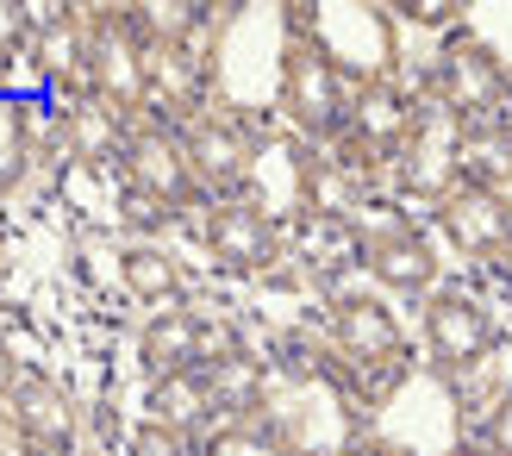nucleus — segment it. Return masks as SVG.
Masks as SVG:
<instances>
[{
  "label": "nucleus",
  "mask_w": 512,
  "mask_h": 456,
  "mask_svg": "<svg viewBox=\"0 0 512 456\" xmlns=\"http://www.w3.org/2000/svg\"><path fill=\"white\" fill-rule=\"evenodd\" d=\"M119 275H125V288H132V300H144L150 313L188 307V275H182V263H175L169 250L132 244V250H125V257H119Z\"/></svg>",
  "instance_id": "nucleus-23"
},
{
  "label": "nucleus",
  "mask_w": 512,
  "mask_h": 456,
  "mask_svg": "<svg viewBox=\"0 0 512 456\" xmlns=\"http://www.w3.org/2000/svg\"><path fill=\"white\" fill-rule=\"evenodd\" d=\"M506 269H512V250H506Z\"/></svg>",
  "instance_id": "nucleus-37"
},
{
  "label": "nucleus",
  "mask_w": 512,
  "mask_h": 456,
  "mask_svg": "<svg viewBox=\"0 0 512 456\" xmlns=\"http://www.w3.org/2000/svg\"><path fill=\"white\" fill-rule=\"evenodd\" d=\"M19 382H25V375H19V357H13V344H0V407H7V400L19 394Z\"/></svg>",
  "instance_id": "nucleus-35"
},
{
  "label": "nucleus",
  "mask_w": 512,
  "mask_h": 456,
  "mask_svg": "<svg viewBox=\"0 0 512 456\" xmlns=\"http://www.w3.org/2000/svg\"><path fill=\"white\" fill-rule=\"evenodd\" d=\"M419 319H425V357L444 375H463L494 350V319L469 294H431Z\"/></svg>",
  "instance_id": "nucleus-14"
},
{
  "label": "nucleus",
  "mask_w": 512,
  "mask_h": 456,
  "mask_svg": "<svg viewBox=\"0 0 512 456\" xmlns=\"http://www.w3.org/2000/svg\"><path fill=\"white\" fill-rule=\"evenodd\" d=\"M481 450H494V456H512V388L488 407V419H481Z\"/></svg>",
  "instance_id": "nucleus-33"
},
{
  "label": "nucleus",
  "mask_w": 512,
  "mask_h": 456,
  "mask_svg": "<svg viewBox=\"0 0 512 456\" xmlns=\"http://www.w3.org/2000/svg\"><path fill=\"white\" fill-rule=\"evenodd\" d=\"M0 257H7V244H0Z\"/></svg>",
  "instance_id": "nucleus-38"
},
{
  "label": "nucleus",
  "mask_w": 512,
  "mask_h": 456,
  "mask_svg": "<svg viewBox=\"0 0 512 456\" xmlns=\"http://www.w3.org/2000/svg\"><path fill=\"white\" fill-rule=\"evenodd\" d=\"M38 38L25 50V69L44 88V100H82L88 94V13L82 7H32Z\"/></svg>",
  "instance_id": "nucleus-10"
},
{
  "label": "nucleus",
  "mask_w": 512,
  "mask_h": 456,
  "mask_svg": "<svg viewBox=\"0 0 512 456\" xmlns=\"http://www.w3.org/2000/svg\"><path fill=\"white\" fill-rule=\"evenodd\" d=\"M263 425L288 444L294 456H356L369 438V419L356 413V400L344 394L338 375H325L313 363L300 369H269V400Z\"/></svg>",
  "instance_id": "nucleus-3"
},
{
  "label": "nucleus",
  "mask_w": 512,
  "mask_h": 456,
  "mask_svg": "<svg viewBox=\"0 0 512 456\" xmlns=\"http://www.w3.org/2000/svg\"><path fill=\"white\" fill-rule=\"evenodd\" d=\"M300 200H306V219L356 225V213H363V182H356L331 150H306V163H300Z\"/></svg>",
  "instance_id": "nucleus-21"
},
{
  "label": "nucleus",
  "mask_w": 512,
  "mask_h": 456,
  "mask_svg": "<svg viewBox=\"0 0 512 456\" xmlns=\"http://www.w3.org/2000/svg\"><path fill=\"white\" fill-rule=\"evenodd\" d=\"M400 19H413L419 25V32H438V25H463V0H400V7H394Z\"/></svg>",
  "instance_id": "nucleus-32"
},
{
  "label": "nucleus",
  "mask_w": 512,
  "mask_h": 456,
  "mask_svg": "<svg viewBox=\"0 0 512 456\" xmlns=\"http://www.w3.org/2000/svg\"><path fill=\"white\" fill-rule=\"evenodd\" d=\"M32 169V119H25V94H0V194L19 188Z\"/></svg>",
  "instance_id": "nucleus-26"
},
{
  "label": "nucleus",
  "mask_w": 512,
  "mask_h": 456,
  "mask_svg": "<svg viewBox=\"0 0 512 456\" xmlns=\"http://www.w3.org/2000/svg\"><path fill=\"white\" fill-rule=\"evenodd\" d=\"M438 225H444V238L463 250V257H475V263L506 257V250H512V194L463 182L438 207Z\"/></svg>",
  "instance_id": "nucleus-16"
},
{
  "label": "nucleus",
  "mask_w": 512,
  "mask_h": 456,
  "mask_svg": "<svg viewBox=\"0 0 512 456\" xmlns=\"http://www.w3.org/2000/svg\"><path fill=\"white\" fill-rule=\"evenodd\" d=\"M0 456H38L32 444H25V432L13 425V413H7V407H0Z\"/></svg>",
  "instance_id": "nucleus-34"
},
{
  "label": "nucleus",
  "mask_w": 512,
  "mask_h": 456,
  "mask_svg": "<svg viewBox=\"0 0 512 456\" xmlns=\"http://www.w3.org/2000/svg\"><path fill=\"white\" fill-rule=\"evenodd\" d=\"M7 413H13V425L25 432V444L38 456H75V444H82V407H75V394L44 369H32L19 382Z\"/></svg>",
  "instance_id": "nucleus-15"
},
{
  "label": "nucleus",
  "mask_w": 512,
  "mask_h": 456,
  "mask_svg": "<svg viewBox=\"0 0 512 456\" xmlns=\"http://www.w3.org/2000/svg\"><path fill=\"white\" fill-rule=\"evenodd\" d=\"M463 456H494V450H463Z\"/></svg>",
  "instance_id": "nucleus-36"
},
{
  "label": "nucleus",
  "mask_w": 512,
  "mask_h": 456,
  "mask_svg": "<svg viewBox=\"0 0 512 456\" xmlns=\"http://www.w3.org/2000/svg\"><path fill=\"white\" fill-rule=\"evenodd\" d=\"M144 419L169 425L182 438H213V394H207V375L200 369H182V375H150L144 382Z\"/></svg>",
  "instance_id": "nucleus-20"
},
{
  "label": "nucleus",
  "mask_w": 512,
  "mask_h": 456,
  "mask_svg": "<svg viewBox=\"0 0 512 456\" xmlns=\"http://www.w3.org/2000/svg\"><path fill=\"white\" fill-rule=\"evenodd\" d=\"M200 313V307H194ZM250 357L244 350V332H238V319L232 313H200V369H219V363H238Z\"/></svg>",
  "instance_id": "nucleus-28"
},
{
  "label": "nucleus",
  "mask_w": 512,
  "mask_h": 456,
  "mask_svg": "<svg viewBox=\"0 0 512 456\" xmlns=\"http://www.w3.org/2000/svg\"><path fill=\"white\" fill-rule=\"evenodd\" d=\"M300 163H306V144H294V138H269V144H256V169H250L244 200H250L256 213H269L275 225L306 219V200H300Z\"/></svg>",
  "instance_id": "nucleus-18"
},
{
  "label": "nucleus",
  "mask_w": 512,
  "mask_h": 456,
  "mask_svg": "<svg viewBox=\"0 0 512 456\" xmlns=\"http://www.w3.org/2000/svg\"><path fill=\"white\" fill-rule=\"evenodd\" d=\"M200 456H294L263 419H244V425H219L213 438H200Z\"/></svg>",
  "instance_id": "nucleus-27"
},
{
  "label": "nucleus",
  "mask_w": 512,
  "mask_h": 456,
  "mask_svg": "<svg viewBox=\"0 0 512 456\" xmlns=\"http://www.w3.org/2000/svg\"><path fill=\"white\" fill-rule=\"evenodd\" d=\"M350 107H356V88L306 38H294L288 69H281V107H275L281 119H288L294 144H306V150H338L344 132H350Z\"/></svg>",
  "instance_id": "nucleus-6"
},
{
  "label": "nucleus",
  "mask_w": 512,
  "mask_h": 456,
  "mask_svg": "<svg viewBox=\"0 0 512 456\" xmlns=\"http://www.w3.org/2000/svg\"><path fill=\"white\" fill-rule=\"evenodd\" d=\"M506 125H512V119H506Z\"/></svg>",
  "instance_id": "nucleus-41"
},
{
  "label": "nucleus",
  "mask_w": 512,
  "mask_h": 456,
  "mask_svg": "<svg viewBox=\"0 0 512 456\" xmlns=\"http://www.w3.org/2000/svg\"><path fill=\"white\" fill-rule=\"evenodd\" d=\"M294 50V25L288 7H225L219 38H213V107L232 119H269L281 107V69Z\"/></svg>",
  "instance_id": "nucleus-2"
},
{
  "label": "nucleus",
  "mask_w": 512,
  "mask_h": 456,
  "mask_svg": "<svg viewBox=\"0 0 512 456\" xmlns=\"http://www.w3.org/2000/svg\"><path fill=\"white\" fill-rule=\"evenodd\" d=\"M506 94H512V75L463 32H456L438 50V63H431V100H438L444 113H456V119H494L506 107Z\"/></svg>",
  "instance_id": "nucleus-11"
},
{
  "label": "nucleus",
  "mask_w": 512,
  "mask_h": 456,
  "mask_svg": "<svg viewBox=\"0 0 512 456\" xmlns=\"http://www.w3.org/2000/svg\"><path fill=\"white\" fill-rule=\"evenodd\" d=\"M38 38V19L25 0H0V63H25V50Z\"/></svg>",
  "instance_id": "nucleus-29"
},
{
  "label": "nucleus",
  "mask_w": 512,
  "mask_h": 456,
  "mask_svg": "<svg viewBox=\"0 0 512 456\" xmlns=\"http://www.w3.org/2000/svg\"><path fill=\"white\" fill-rule=\"evenodd\" d=\"M125 132H132V125H125L119 113H107L94 94L63 100V107H57V157H69V163L100 169V163L125 157Z\"/></svg>",
  "instance_id": "nucleus-19"
},
{
  "label": "nucleus",
  "mask_w": 512,
  "mask_h": 456,
  "mask_svg": "<svg viewBox=\"0 0 512 456\" xmlns=\"http://www.w3.org/2000/svg\"><path fill=\"white\" fill-rule=\"evenodd\" d=\"M256 138L244 119H232L225 107H207L194 113L182 125V150H188V169L200 194H207V207H219V200H244L250 188V169H256Z\"/></svg>",
  "instance_id": "nucleus-7"
},
{
  "label": "nucleus",
  "mask_w": 512,
  "mask_h": 456,
  "mask_svg": "<svg viewBox=\"0 0 512 456\" xmlns=\"http://www.w3.org/2000/svg\"><path fill=\"white\" fill-rule=\"evenodd\" d=\"M125 456H194L182 432H169L157 419H138L132 432H125Z\"/></svg>",
  "instance_id": "nucleus-30"
},
{
  "label": "nucleus",
  "mask_w": 512,
  "mask_h": 456,
  "mask_svg": "<svg viewBox=\"0 0 512 456\" xmlns=\"http://www.w3.org/2000/svg\"><path fill=\"white\" fill-rule=\"evenodd\" d=\"M394 169H400L406 194L438 200L444 207V200L463 188V119L444 113L438 100H425L419 119H413V138H406L400 157H394Z\"/></svg>",
  "instance_id": "nucleus-8"
},
{
  "label": "nucleus",
  "mask_w": 512,
  "mask_h": 456,
  "mask_svg": "<svg viewBox=\"0 0 512 456\" xmlns=\"http://www.w3.org/2000/svg\"><path fill=\"white\" fill-rule=\"evenodd\" d=\"M356 269L369 275V282L381 294H425L431 300V282H438V250H431V238L419 232V225H375V232L356 238Z\"/></svg>",
  "instance_id": "nucleus-12"
},
{
  "label": "nucleus",
  "mask_w": 512,
  "mask_h": 456,
  "mask_svg": "<svg viewBox=\"0 0 512 456\" xmlns=\"http://www.w3.org/2000/svg\"><path fill=\"white\" fill-rule=\"evenodd\" d=\"M119 169H125V188L163 200L169 213H182V207H194V200H207V194H200V182H194V169H188L182 132H169V125H157V119H138L132 132H125Z\"/></svg>",
  "instance_id": "nucleus-9"
},
{
  "label": "nucleus",
  "mask_w": 512,
  "mask_h": 456,
  "mask_svg": "<svg viewBox=\"0 0 512 456\" xmlns=\"http://www.w3.org/2000/svg\"><path fill=\"white\" fill-rule=\"evenodd\" d=\"M356 456H363V450H356Z\"/></svg>",
  "instance_id": "nucleus-39"
},
{
  "label": "nucleus",
  "mask_w": 512,
  "mask_h": 456,
  "mask_svg": "<svg viewBox=\"0 0 512 456\" xmlns=\"http://www.w3.org/2000/svg\"><path fill=\"white\" fill-rule=\"evenodd\" d=\"M138 363H144L150 375L200 369V313H194V307L150 313V319H144V332H138Z\"/></svg>",
  "instance_id": "nucleus-22"
},
{
  "label": "nucleus",
  "mask_w": 512,
  "mask_h": 456,
  "mask_svg": "<svg viewBox=\"0 0 512 456\" xmlns=\"http://www.w3.org/2000/svg\"><path fill=\"white\" fill-rule=\"evenodd\" d=\"M369 456H463L469 413L463 388L444 369H400L369 394Z\"/></svg>",
  "instance_id": "nucleus-1"
},
{
  "label": "nucleus",
  "mask_w": 512,
  "mask_h": 456,
  "mask_svg": "<svg viewBox=\"0 0 512 456\" xmlns=\"http://www.w3.org/2000/svg\"><path fill=\"white\" fill-rule=\"evenodd\" d=\"M363 456H369V450H363Z\"/></svg>",
  "instance_id": "nucleus-40"
},
{
  "label": "nucleus",
  "mask_w": 512,
  "mask_h": 456,
  "mask_svg": "<svg viewBox=\"0 0 512 456\" xmlns=\"http://www.w3.org/2000/svg\"><path fill=\"white\" fill-rule=\"evenodd\" d=\"M88 94L125 125L150 113V32L138 7H88Z\"/></svg>",
  "instance_id": "nucleus-5"
},
{
  "label": "nucleus",
  "mask_w": 512,
  "mask_h": 456,
  "mask_svg": "<svg viewBox=\"0 0 512 456\" xmlns=\"http://www.w3.org/2000/svg\"><path fill=\"white\" fill-rule=\"evenodd\" d=\"M119 219L132 225V232H163L169 207H163V200H150V194H138V188H119Z\"/></svg>",
  "instance_id": "nucleus-31"
},
{
  "label": "nucleus",
  "mask_w": 512,
  "mask_h": 456,
  "mask_svg": "<svg viewBox=\"0 0 512 456\" xmlns=\"http://www.w3.org/2000/svg\"><path fill=\"white\" fill-rule=\"evenodd\" d=\"M463 182L506 194L512 182V125L506 119H463Z\"/></svg>",
  "instance_id": "nucleus-24"
},
{
  "label": "nucleus",
  "mask_w": 512,
  "mask_h": 456,
  "mask_svg": "<svg viewBox=\"0 0 512 456\" xmlns=\"http://www.w3.org/2000/svg\"><path fill=\"white\" fill-rule=\"evenodd\" d=\"M331 344L338 357L356 363V369H381V375H400L394 363L406 357V332L388 300L375 294H338L331 300Z\"/></svg>",
  "instance_id": "nucleus-13"
},
{
  "label": "nucleus",
  "mask_w": 512,
  "mask_h": 456,
  "mask_svg": "<svg viewBox=\"0 0 512 456\" xmlns=\"http://www.w3.org/2000/svg\"><path fill=\"white\" fill-rule=\"evenodd\" d=\"M207 250L232 275H263L281 257V225L256 213L250 200H219V207H207Z\"/></svg>",
  "instance_id": "nucleus-17"
},
{
  "label": "nucleus",
  "mask_w": 512,
  "mask_h": 456,
  "mask_svg": "<svg viewBox=\"0 0 512 456\" xmlns=\"http://www.w3.org/2000/svg\"><path fill=\"white\" fill-rule=\"evenodd\" d=\"M463 38H475L488 57L512 75V0H463Z\"/></svg>",
  "instance_id": "nucleus-25"
},
{
  "label": "nucleus",
  "mask_w": 512,
  "mask_h": 456,
  "mask_svg": "<svg viewBox=\"0 0 512 456\" xmlns=\"http://www.w3.org/2000/svg\"><path fill=\"white\" fill-rule=\"evenodd\" d=\"M288 25L350 88L394 75L400 38H394V7H381V0H306V7H288Z\"/></svg>",
  "instance_id": "nucleus-4"
}]
</instances>
